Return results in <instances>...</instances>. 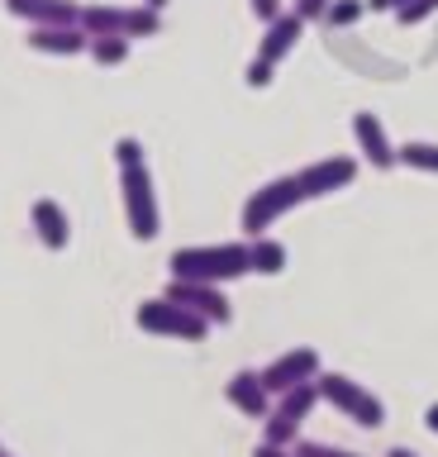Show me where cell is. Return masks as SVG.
Segmentation results:
<instances>
[{
  "label": "cell",
  "mask_w": 438,
  "mask_h": 457,
  "mask_svg": "<svg viewBox=\"0 0 438 457\" xmlns=\"http://www.w3.org/2000/svg\"><path fill=\"white\" fill-rule=\"evenodd\" d=\"M167 267H172V277H181V281H210V286L238 281V277L252 271L248 243H201V248H177Z\"/></svg>",
  "instance_id": "cell-1"
},
{
  "label": "cell",
  "mask_w": 438,
  "mask_h": 457,
  "mask_svg": "<svg viewBox=\"0 0 438 457\" xmlns=\"http://www.w3.org/2000/svg\"><path fill=\"white\" fill-rule=\"evenodd\" d=\"M315 386H319L324 405H334L343 420H352L358 428H381V424H386V405H381V395H372L362 381L343 377V371H319Z\"/></svg>",
  "instance_id": "cell-2"
},
{
  "label": "cell",
  "mask_w": 438,
  "mask_h": 457,
  "mask_svg": "<svg viewBox=\"0 0 438 457\" xmlns=\"http://www.w3.org/2000/svg\"><path fill=\"white\" fill-rule=\"evenodd\" d=\"M120 195H124V220H129V234L138 243H153L162 234V210H158V186H153V171L138 167H120Z\"/></svg>",
  "instance_id": "cell-3"
},
{
  "label": "cell",
  "mask_w": 438,
  "mask_h": 457,
  "mask_svg": "<svg viewBox=\"0 0 438 457\" xmlns=\"http://www.w3.org/2000/svg\"><path fill=\"white\" fill-rule=\"evenodd\" d=\"M315 405H319V386L315 381H301V386H291V391H281L272 400V410H267V420H262V443L291 448V443L301 438V424L315 414Z\"/></svg>",
  "instance_id": "cell-4"
},
{
  "label": "cell",
  "mask_w": 438,
  "mask_h": 457,
  "mask_svg": "<svg viewBox=\"0 0 438 457\" xmlns=\"http://www.w3.org/2000/svg\"><path fill=\"white\" fill-rule=\"evenodd\" d=\"M295 205H305V191H301V181H295V171H291V177H277V181L258 186V191L244 200V234L248 238L267 234V228H272L277 220H286Z\"/></svg>",
  "instance_id": "cell-5"
},
{
  "label": "cell",
  "mask_w": 438,
  "mask_h": 457,
  "mask_svg": "<svg viewBox=\"0 0 438 457\" xmlns=\"http://www.w3.org/2000/svg\"><path fill=\"white\" fill-rule=\"evenodd\" d=\"M134 324L153 338H181V343H201L210 334V320H201L195 310L177 305V300H167V295L144 300V305L134 310Z\"/></svg>",
  "instance_id": "cell-6"
},
{
  "label": "cell",
  "mask_w": 438,
  "mask_h": 457,
  "mask_svg": "<svg viewBox=\"0 0 438 457\" xmlns=\"http://www.w3.org/2000/svg\"><path fill=\"white\" fill-rule=\"evenodd\" d=\"M87 34H120V38H158L162 34V14L148 5H81L77 20Z\"/></svg>",
  "instance_id": "cell-7"
},
{
  "label": "cell",
  "mask_w": 438,
  "mask_h": 457,
  "mask_svg": "<svg viewBox=\"0 0 438 457\" xmlns=\"http://www.w3.org/2000/svg\"><path fill=\"white\" fill-rule=\"evenodd\" d=\"M162 295H167V300H177V305H186V310H195L201 320H210V328H219V324H229V320H234L229 295H224L219 286H210V281H181V277H172Z\"/></svg>",
  "instance_id": "cell-8"
},
{
  "label": "cell",
  "mask_w": 438,
  "mask_h": 457,
  "mask_svg": "<svg viewBox=\"0 0 438 457\" xmlns=\"http://www.w3.org/2000/svg\"><path fill=\"white\" fill-rule=\"evenodd\" d=\"M319 353L315 348H291V353H281V357H272V362L262 367V386L272 391V400L281 395V391H291V386H301V381H315L319 377Z\"/></svg>",
  "instance_id": "cell-9"
},
{
  "label": "cell",
  "mask_w": 438,
  "mask_h": 457,
  "mask_svg": "<svg viewBox=\"0 0 438 457\" xmlns=\"http://www.w3.org/2000/svg\"><path fill=\"white\" fill-rule=\"evenodd\" d=\"M352 177H358V157H319V162H310V167L295 171V181H301L305 200H319V195L343 191V186H352Z\"/></svg>",
  "instance_id": "cell-10"
},
{
  "label": "cell",
  "mask_w": 438,
  "mask_h": 457,
  "mask_svg": "<svg viewBox=\"0 0 438 457\" xmlns=\"http://www.w3.org/2000/svg\"><path fill=\"white\" fill-rule=\"evenodd\" d=\"M352 138H358V153H362L376 171H391V167H395V143H391V134H386V124H381V114H372V110H358V114H352Z\"/></svg>",
  "instance_id": "cell-11"
},
{
  "label": "cell",
  "mask_w": 438,
  "mask_h": 457,
  "mask_svg": "<svg viewBox=\"0 0 438 457\" xmlns=\"http://www.w3.org/2000/svg\"><path fill=\"white\" fill-rule=\"evenodd\" d=\"M24 43L34 53H48V57H81L91 48V34L81 24H38V29H29Z\"/></svg>",
  "instance_id": "cell-12"
},
{
  "label": "cell",
  "mask_w": 438,
  "mask_h": 457,
  "mask_svg": "<svg viewBox=\"0 0 438 457\" xmlns=\"http://www.w3.org/2000/svg\"><path fill=\"white\" fill-rule=\"evenodd\" d=\"M224 400L248 420H267V410H272V391L262 386V371H248V367L224 381Z\"/></svg>",
  "instance_id": "cell-13"
},
{
  "label": "cell",
  "mask_w": 438,
  "mask_h": 457,
  "mask_svg": "<svg viewBox=\"0 0 438 457\" xmlns=\"http://www.w3.org/2000/svg\"><path fill=\"white\" fill-rule=\"evenodd\" d=\"M29 224H34V234L48 253H62L67 243H72V220H67V210L53 195H38L29 205Z\"/></svg>",
  "instance_id": "cell-14"
},
{
  "label": "cell",
  "mask_w": 438,
  "mask_h": 457,
  "mask_svg": "<svg viewBox=\"0 0 438 457\" xmlns=\"http://www.w3.org/2000/svg\"><path fill=\"white\" fill-rule=\"evenodd\" d=\"M301 34H305V20H301L295 10H281L277 20H267V24H262L258 57H262V62H272V67H281V57H286L295 43H301Z\"/></svg>",
  "instance_id": "cell-15"
},
{
  "label": "cell",
  "mask_w": 438,
  "mask_h": 457,
  "mask_svg": "<svg viewBox=\"0 0 438 457\" xmlns=\"http://www.w3.org/2000/svg\"><path fill=\"white\" fill-rule=\"evenodd\" d=\"M5 10L24 20L29 29L38 24H77L81 20V5L77 0H5Z\"/></svg>",
  "instance_id": "cell-16"
},
{
  "label": "cell",
  "mask_w": 438,
  "mask_h": 457,
  "mask_svg": "<svg viewBox=\"0 0 438 457\" xmlns=\"http://www.w3.org/2000/svg\"><path fill=\"white\" fill-rule=\"evenodd\" d=\"M248 262L258 277H281V271H286V243L272 238V234H258L248 243Z\"/></svg>",
  "instance_id": "cell-17"
},
{
  "label": "cell",
  "mask_w": 438,
  "mask_h": 457,
  "mask_svg": "<svg viewBox=\"0 0 438 457\" xmlns=\"http://www.w3.org/2000/svg\"><path fill=\"white\" fill-rule=\"evenodd\" d=\"M395 162L409 167V171H429V177H438V143H424V138H409L395 148Z\"/></svg>",
  "instance_id": "cell-18"
},
{
  "label": "cell",
  "mask_w": 438,
  "mask_h": 457,
  "mask_svg": "<svg viewBox=\"0 0 438 457\" xmlns=\"http://www.w3.org/2000/svg\"><path fill=\"white\" fill-rule=\"evenodd\" d=\"M129 43L134 38H120V34H95L91 38V62L95 67H120V62H129Z\"/></svg>",
  "instance_id": "cell-19"
},
{
  "label": "cell",
  "mask_w": 438,
  "mask_h": 457,
  "mask_svg": "<svg viewBox=\"0 0 438 457\" xmlns=\"http://www.w3.org/2000/svg\"><path fill=\"white\" fill-rule=\"evenodd\" d=\"M362 14H367V0H329V10H324V24L348 29V24H358Z\"/></svg>",
  "instance_id": "cell-20"
},
{
  "label": "cell",
  "mask_w": 438,
  "mask_h": 457,
  "mask_svg": "<svg viewBox=\"0 0 438 457\" xmlns=\"http://www.w3.org/2000/svg\"><path fill=\"white\" fill-rule=\"evenodd\" d=\"M291 448H295V457H362V453L334 448V443H315V438H295Z\"/></svg>",
  "instance_id": "cell-21"
},
{
  "label": "cell",
  "mask_w": 438,
  "mask_h": 457,
  "mask_svg": "<svg viewBox=\"0 0 438 457\" xmlns=\"http://www.w3.org/2000/svg\"><path fill=\"white\" fill-rule=\"evenodd\" d=\"M272 77H277V67H272V62H262V57H252V62H248V71H244V81L252 86V91H262V86H272Z\"/></svg>",
  "instance_id": "cell-22"
},
{
  "label": "cell",
  "mask_w": 438,
  "mask_h": 457,
  "mask_svg": "<svg viewBox=\"0 0 438 457\" xmlns=\"http://www.w3.org/2000/svg\"><path fill=\"white\" fill-rule=\"evenodd\" d=\"M115 162L120 167H138L144 162V143L138 138H115Z\"/></svg>",
  "instance_id": "cell-23"
},
{
  "label": "cell",
  "mask_w": 438,
  "mask_h": 457,
  "mask_svg": "<svg viewBox=\"0 0 438 457\" xmlns=\"http://www.w3.org/2000/svg\"><path fill=\"white\" fill-rule=\"evenodd\" d=\"M295 14H301L305 24H315V20H324V10H329V0H295L291 5Z\"/></svg>",
  "instance_id": "cell-24"
},
{
  "label": "cell",
  "mask_w": 438,
  "mask_h": 457,
  "mask_svg": "<svg viewBox=\"0 0 438 457\" xmlns=\"http://www.w3.org/2000/svg\"><path fill=\"white\" fill-rule=\"evenodd\" d=\"M248 5H252V14H258L262 24H267V20H277V14H281V0H248Z\"/></svg>",
  "instance_id": "cell-25"
},
{
  "label": "cell",
  "mask_w": 438,
  "mask_h": 457,
  "mask_svg": "<svg viewBox=\"0 0 438 457\" xmlns=\"http://www.w3.org/2000/svg\"><path fill=\"white\" fill-rule=\"evenodd\" d=\"M252 457H295V448H277V443H258Z\"/></svg>",
  "instance_id": "cell-26"
},
{
  "label": "cell",
  "mask_w": 438,
  "mask_h": 457,
  "mask_svg": "<svg viewBox=\"0 0 438 457\" xmlns=\"http://www.w3.org/2000/svg\"><path fill=\"white\" fill-rule=\"evenodd\" d=\"M401 5H409V0H367V10H401Z\"/></svg>",
  "instance_id": "cell-27"
},
{
  "label": "cell",
  "mask_w": 438,
  "mask_h": 457,
  "mask_svg": "<svg viewBox=\"0 0 438 457\" xmlns=\"http://www.w3.org/2000/svg\"><path fill=\"white\" fill-rule=\"evenodd\" d=\"M424 424H429V434H438V400H434L429 410H424Z\"/></svg>",
  "instance_id": "cell-28"
},
{
  "label": "cell",
  "mask_w": 438,
  "mask_h": 457,
  "mask_svg": "<svg viewBox=\"0 0 438 457\" xmlns=\"http://www.w3.org/2000/svg\"><path fill=\"white\" fill-rule=\"evenodd\" d=\"M386 457H419V453H415V448H391Z\"/></svg>",
  "instance_id": "cell-29"
},
{
  "label": "cell",
  "mask_w": 438,
  "mask_h": 457,
  "mask_svg": "<svg viewBox=\"0 0 438 457\" xmlns=\"http://www.w3.org/2000/svg\"><path fill=\"white\" fill-rule=\"evenodd\" d=\"M144 5H148V10H158V14H162V10H167V0H144Z\"/></svg>",
  "instance_id": "cell-30"
},
{
  "label": "cell",
  "mask_w": 438,
  "mask_h": 457,
  "mask_svg": "<svg viewBox=\"0 0 438 457\" xmlns=\"http://www.w3.org/2000/svg\"><path fill=\"white\" fill-rule=\"evenodd\" d=\"M0 457H15V453H10V448H0Z\"/></svg>",
  "instance_id": "cell-31"
}]
</instances>
